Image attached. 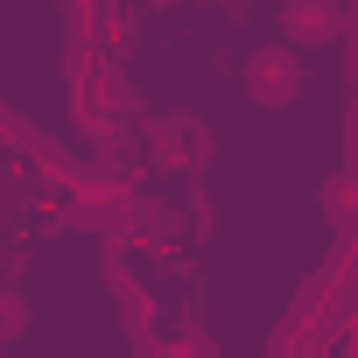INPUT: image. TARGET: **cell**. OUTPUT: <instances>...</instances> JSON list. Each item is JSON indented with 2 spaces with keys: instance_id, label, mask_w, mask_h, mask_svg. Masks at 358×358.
Listing matches in <instances>:
<instances>
[{
  "instance_id": "cell-8",
  "label": "cell",
  "mask_w": 358,
  "mask_h": 358,
  "mask_svg": "<svg viewBox=\"0 0 358 358\" xmlns=\"http://www.w3.org/2000/svg\"><path fill=\"white\" fill-rule=\"evenodd\" d=\"M162 344H169L176 358H218V344H211V337H204L197 323H183V330H176V337H162Z\"/></svg>"
},
{
  "instance_id": "cell-2",
  "label": "cell",
  "mask_w": 358,
  "mask_h": 358,
  "mask_svg": "<svg viewBox=\"0 0 358 358\" xmlns=\"http://www.w3.org/2000/svg\"><path fill=\"white\" fill-rule=\"evenodd\" d=\"M148 155H155V169H204L211 162V134L190 113H162L148 127Z\"/></svg>"
},
{
  "instance_id": "cell-7",
  "label": "cell",
  "mask_w": 358,
  "mask_h": 358,
  "mask_svg": "<svg viewBox=\"0 0 358 358\" xmlns=\"http://www.w3.org/2000/svg\"><path fill=\"white\" fill-rule=\"evenodd\" d=\"M29 330V295L22 288H0V344H15Z\"/></svg>"
},
{
  "instance_id": "cell-9",
  "label": "cell",
  "mask_w": 358,
  "mask_h": 358,
  "mask_svg": "<svg viewBox=\"0 0 358 358\" xmlns=\"http://www.w3.org/2000/svg\"><path fill=\"white\" fill-rule=\"evenodd\" d=\"M134 358H176V351H169V344L155 337V344H134Z\"/></svg>"
},
{
  "instance_id": "cell-6",
  "label": "cell",
  "mask_w": 358,
  "mask_h": 358,
  "mask_svg": "<svg viewBox=\"0 0 358 358\" xmlns=\"http://www.w3.org/2000/svg\"><path fill=\"white\" fill-rule=\"evenodd\" d=\"M323 225L337 239H351V225H358V176L351 169H337L330 183H323Z\"/></svg>"
},
{
  "instance_id": "cell-3",
  "label": "cell",
  "mask_w": 358,
  "mask_h": 358,
  "mask_svg": "<svg viewBox=\"0 0 358 358\" xmlns=\"http://www.w3.org/2000/svg\"><path fill=\"white\" fill-rule=\"evenodd\" d=\"M106 288H113L120 330H127L134 344H155V330H162V302H155V288H148V281H134V267H127V260H106Z\"/></svg>"
},
{
  "instance_id": "cell-4",
  "label": "cell",
  "mask_w": 358,
  "mask_h": 358,
  "mask_svg": "<svg viewBox=\"0 0 358 358\" xmlns=\"http://www.w3.org/2000/svg\"><path fill=\"white\" fill-rule=\"evenodd\" d=\"M281 36H288L295 57H309V50H323V43L344 36V8H337V0H288V8H281Z\"/></svg>"
},
{
  "instance_id": "cell-5",
  "label": "cell",
  "mask_w": 358,
  "mask_h": 358,
  "mask_svg": "<svg viewBox=\"0 0 358 358\" xmlns=\"http://www.w3.org/2000/svg\"><path fill=\"white\" fill-rule=\"evenodd\" d=\"M0 148H8L15 162H29V169H43V162H57V155H64V148H57L29 113H15V106H0Z\"/></svg>"
},
{
  "instance_id": "cell-1",
  "label": "cell",
  "mask_w": 358,
  "mask_h": 358,
  "mask_svg": "<svg viewBox=\"0 0 358 358\" xmlns=\"http://www.w3.org/2000/svg\"><path fill=\"white\" fill-rule=\"evenodd\" d=\"M302 85H309V64H302L288 43H267V50H253V57H246V99H253L260 113L295 106V99H302Z\"/></svg>"
}]
</instances>
